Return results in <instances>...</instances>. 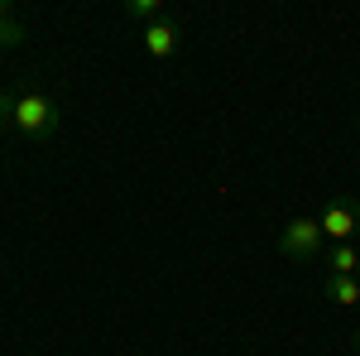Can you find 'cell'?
I'll return each instance as SVG.
<instances>
[{
  "instance_id": "6da1fadb",
  "label": "cell",
  "mask_w": 360,
  "mask_h": 356,
  "mask_svg": "<svg viewBox=\"0 0 360 356\" xmlns=\"http://www.w3.org/2000/svg\"><path fill=\"white\" fill-rule=\"evenodd\" d=\"M58 125H63V116H58V102L49 97V92H20L15 97V111H10V130H20L25 140H34V145H44V140L58 135Z\"/></svg>"
},
{
  "instance_id": "7a4b0ae2",
  "label": "cell",
  "mask_w": 360,
  "mask_h": 356,
  "mask_svg": "<svg viewBox=\"0 0 360 356\" xmlns=\"http://www.w3.org/2000/svg\"><path fill=\"white\" fill-rule=\"evenodd\" d=\"M322 221L317 217H293L283 221V231H278V250L288 255V260H312V255H322Z\"/></svg>"
},
{
  "instance_id": "3957f363",
  "label": "cell",
  "mask_w": 360,
  "mask_h": 356,
  "mask_svg": "<svg viewBox=\"0 0 360 356\" xmlns=\"http://www.w3.org/2000/svg\"><path fill=\"white\" fill-rule=\"evenodd\" d=\"M317 221H322V236H327L332 246H351L356 231H360V202L356 197H332Z\"/></svg>"
},
{
  "instance_id": "277c9868",
  "label": "cell",
  "mask_w": 360,
  "mask_h": 356,
  "mask_svg": "<svg viewBox=\"0 0 360 356\" xmlns=\"http://www.w3.org/2000/svg\"><path fill=\"white\" fill-rule=\"evenodd\" d=\"M178 39H183V29H178V20H154V25H144V49H149V58H173L178 54Z\"/></svg>"
},
{
  "instance_id": "5b68a950",
  "label": "cell",
  "mask_w": 360,
  "mask_h": 356,
  "mask_svg": "<svg viewBox=\"0 0 360 356\" xmlns=\"http://www.w3.org/2000/svg\"><path fill=\"white\" fill-rule=\"evenodd\" d=\"M327 299L341 308H360V279L356 274H327Z\"/></svg>"
},
{
  "instance_id": "8992f818",
  "label": "cell",
  "mask_w": 360,
  "mask_h": 356,
  "mask_svg": "<svg viewBox=\"0 0 360 356\" xmlns=\"http://www.w3.org/2000/svg\"><path fill=\"white\" fill-rule=\"evenodd\" d=\"M322 265H327V274H356L360 270V246L356 241H351V246H332Z\"/></svg>"
},
{
  "instance_id": "52a82bcc",
  "label": "cell",
  "mask_w": 360,
  "mask_h": 356,
  "mask_svg": "<svg viewBox=\"0 0 360 356\" xmlns=\"http://www.w3.org/2000/svg\"><path fill=\"white\" fill-rule=\"evenodd\" d=\"M25 20H15V15H5V10H0V49H20V44H25Z\"/></svg>"
},
{
  "instance_id": "ba28073f",
  "label": "cell",
  "mask_w": 360,
  "mask_h": 356,
  "mask_svg": "<svg viewBox=\"0 0 360 356\" xmlns=\"http://www.w3.org/2000/svg\"><path fill=\"white\" fill-rule=\"evenodd\" d=\"M125 15H130V20H144V25H154V20H164V5H159V0H130Z\"/></svg>"
},
{
  "instance_id": "9c48e42d",
  "label": "cell",
  "mask_w": 360,
  "mask_h": 356,
  "mask_svg": "<svg viewBox=\"0 0 360 356\" xmlns=\"http://www.w3.org/2000/svg\"><path fill=\"white\" fill-rule=\"evenodd\" d=\"M10 111H15V92H0V125H10Z\"/></svg>"
},
{
  "instance_id": "30bf717a",
  "label": "cell",
  "mask_w": 360,
  "mask_h": 356,
  "mask_svg": "<svg viewBox=\"0 0 360 356\" xmlns=\"http://www.w3.org/2000/svg\"><path fill=\"white\" fill-rule=\"evenodd\" d=\"M351 347H356V356H360V337H356V342H351Z\"/></svg>"
},
{
  "instance_id": "8fae6325",
  "label": "cell",
  "mask_w": 360,
  "mask_h": 356,
  "mask_svg": "<svg viewBox=\"0 0 360 356\" xmlns=\"http://www.w3.org/2000/svg\"><path fill=\"white\" fill-rule=\"evenodd\" d=\"M356 125H360V116H356Z\"/></svg>"
},
{
  "instance_id": "7c38bea8",
  "label": "cell",
  "mask_w": 360,
  "mask_h": 356,
  "mask_svg": "<svg viewBox=\"0 0 360 356\" xmlns=\"http://www.w3.org/2000/svg\"><path fill=\"white\" fill-rule=\"evenodd\" d=\"M356 279H360V270H356Z\"/></svg>"
}]
</instances>
